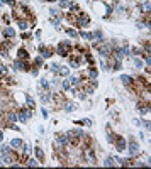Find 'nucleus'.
<instances>
[{
    "label": "nucleus",
    "mask_w": 151,
    "mask_h": 169,
    "mask_svg": "<svg viewBox=\"0 0 151 169\" xmlns=\"http://www.w3.org/2000/svg\"><path fill=\"white\" fill-rule=\"evenodd\" d=\"M26 164H27V166H38L39 162H38V161H36V159H29V161H27Z\"/></svg>",
    "instance_id": "obj_26"
},
{
    "label": "nucleus",
    "mask_w": 151,
    "mask_h": 169,
    "mask_svg": "<svg viewBox=\"0 0 151 169\" xmlns=\"http://www.w3.org/2000/svg\"><path fill=\"white\" fill-rule=\"evenodd\" d=\"M138 107H139V112L141 113H148L150 112V103H148V102H146V103H139Z\"/></svg>",
    "instance_id": "obj_12"
},
{
    "label": "nucleus",
    "mask_w": 151,
    "mask_h": 169,
    "mask_svg": "<svg viewBox=\"0 0 151 169\" xmlns=\"http://www.w3.org/2000/svg\"><path fill=\"white\" fill-rule=\"evenodd\" d=\"M3 36H5L7 39H14V37H16V31H14L12 27L5 25V29H3Z\"/></svg>",
    "instance_id": "obj_7"
},
{
    "label": "nucleus",
    "mask_w": 151,
    "mask_h": 169,
    "mask_svg": "<svg viewBox=\"0 0 151 169\" xmlns=\"http://www.w3.org/2000/svg\"><path fill=\"white\" fill-rule=\"evenodd\" d=\"M56 140H58V144H61V146H68V134H58Z\"/></svg>",
    "instance_id": "obj_8"
},
{
    "label": "nucleus",
    "mask_w": 151,
    "mask_h": 169,
    "mask_svg": "<svg viewBox=\"0 0 151 169\" xmlns=\"http://www.w3.org/2000/svg\"><path fill=\"white\" fill-rule=\"evenodd\" d=\"M2 2H3V3H9V5H12V7H16V5H17L14 0H2Z\"/></svg>",
    "instance_id": "obj_32"
},
{
    "label": "nucleus",
    "mask_w": 151,
    "mask_h": 169,
    "mask_svg": "<svg viewBox=\"0 0 151 169\" xmlns=\"http://www.w3.org/2000/svg\"><path fill=\"white\" fill-rule=\"evenodd\" d=\"M71 49H73L71 42L63 41V42L58 46V54H59V56H70V54H71Z\"/></svg>",
    "instance_id": "obj_2"
},
{
    "label": "nucleus",
    "mask_w": 151,
    "mask_h": 169,
    "mask_svg": "<svg viewBox=\"0 0 151 169\" xmlns=\"http://www.w3.org/2000/svg\"><path fill=\"white\" fill-rule=\"evenodd\" d=\"M10 147H9V146H3V147H2V154H9V152H10Z\"/></svg>",
    "instance_id": "obj_30"
},
{
    "label": "nucleus",
    "mask_w": 151,
    "mask_h": 169,
    "mask_svg": "<svg viewBox=\"0 0 151 169\" xmlns=\"http://www.w3.org/2000/svg\"><path fill=\"white\" fill-rule=\"evenodd\" d=\"M82 150H83V161H87L88 164H97V157L94 154V149H90V146L83 147Z\"/></svg>",
    "instance_id": "obj_3"
},
{
    "label": "nucleus",
    "mask_w": 151,
    "mask_h": 169,
    "mask_svg": "<svg viewBox=\"0 0 151 169\" xmlns=\"http://www.w3.org/2000/svg\"><path fill=\"white\" fill-rule=\"evenodd\" d=\"M49 100H51V93H49V92H44L42 96H41V102H42V103H46V102H49Z\"/></svg>",
    "instance_id": "obj_17"
},
{
    "label": "nucleus",
    "mask_w": 151,
    "mask_h": 169,
    "mask_svg": "<svg viewBox=\"0 0 151 169\" xmlns=\"http://www.w3.org/2000/svg\"><path fill=\"white\" fill-rule=\"evenodd\" d=\"M66 32H68V36H71V37H78V32L76 31H73V29H66Z\"/></svg>",
    "instance_id": "obj_25"
},
{
    "label": "nucleus",
    "mask_w": 151,
    "mask_h": 169,
    "mask_svg": "<svg viewBox=\"0 0 151 169\" xmlns=\"http://www.w3.org/2000/svg\"><path fill=\"white\" fill-rule=\"evenodd\" d=\"M17 25L20 27V31H24V29H27L29 24H27V20L26 19H17Z\"/></svg>",
    "instance_id": "obj_15"
},
{
    "label": "nucleus",
    "mask_w": 151,
    "mask_h": 169,
    "mask_svg": "<svg viewBox=\"0 0 151 169\" xmlns=\"http://www.w3.org/2000/svg\"><path fill=\"white\" fill-rule=\"evenodd\" d=\"M144 12L150 14V2H144Z\"/></svg>",
    "instance_id": "obj_33"
},
{
    "label": "nucleus",
    "mask_w": 151,
    "mask_h": 169,
    "mask_svg": "<svg viewBox=\"0 0 151 169\" xmlns=\"http://www.w3.org/2000/svg\"><path fill=\"white\" fill-rule=\"evenodd\" d=\"M68 73H70V71H68V68H59V69H58V73H56V75H61V76H68Z\"/></svg>",
    "instance_id": "obj_22"
},
{
    "label": "nucleus",
    "mask_w": 151,
    "mask_h": 169,
    "mask_svg": "<svg viewBox=\"0 0 151 169\" xmlns=\"http://www.w3.org/2000/svg\"><path fill=\"white\" fill-rule=\"evenodd\" d=\"M2 139H3V134H2V130H0V142H2Z\"/></svg>",
    "instance_id": "obj_36"
},
{
    "label": "nucleus",
    "mask_w": 151,
    "mask_h": 169,
    "mask_svg": "<svg viewBox=\"0 0 151 169\" xmlns=\"http://www.w3.org/2000/svg\"><path fill=\"white\" fill-rule=\"evenodd\" d=\"M94 37H97L98 41H102V37H104V36H102V31H97V32L94 34Z\"/></svg>",
    "instance_id": "obj_27"
},
{
    "label": "nucleus",
    "mask_w": 151,
    "mask_h": 169,
    "mask_svg": "<svg viewBox=\"0 0 151 169\" xmlns=\"http://www.w3.org/2000/svg\"><path fill=\"white\" fill-rule=\"evenodd\" d=\"M58 69H59L58 64H53V66H51V71H53V73H58Z\"/></svg>",
    "instance_id": "obj_34"
},
{
    "label": "nucleus",
    "mask_w": 151,
    "mask_h": 169,
    "mask_svg": "<svg viewBox=\"0 0 151 169\" xmlns=\"http://www.w3.org/2000/svg\"><path fill=\"white\" fill-rule=\"evenodd\" d=\"M34 152H36V156H38L39 162H44V152H42V149H39V147H36V149H34Z\"/></svg>",
    "instance_id": "obj_14"
},
{
    "label": "nucleus",
    "mask_w": 151,
    "mask_h": 169,
    "mask_svg": "<svg viewBox=\"0 0 151 169\" xmlns=\"http://www.w3.org/2000/svg\"><path fill=\"white\" fill-rule=\"evenodd\" d=\"M87 75H88L90 79H97V75H98V73H97V69H94V68H88V73H87Z\"/></svg>",
    "instance_id": "obj_16"
},
{
    "label": "nucleus",
    "mask_w": 151,
    "mask_h": 169,
    "mask_svg": "<svg viewBox=\"0 0 151 169\" xmlns=\"http://www.w3.org/2000/svg\"><path fill=\"white\" fill-rule=\"evenodd\" d=\"M112 144L115 146V149L119 150V152H122V150H126V149H127V144H126V140H124V139H122L121 135H117V137L114 139V140H112Z\"/></svg>",
    "instance_id": "obj_4"
},
{
    "label": "nucleus",
    "mask_w": 151,
    "mask_h": 169,
    "mask_svg": "<svg viewBox=\"0 0 151 169\" xmlns=\"http://www.w3.org/2000/svg\"><path fill=\"white\" fill-rule=\"evenodd\" d=\"M102 69L107 71V69H109V64H107V63H102Z\"/></svg>",
    "instance_id": "obj_35"
},
{
    "label": "nucleus",
    "mask_w": 151,
    "mask_h": 169,
    "mask_svg": "<svg viewBox=\"0 0 151 169\" xmlns=\"http://www.w3.org/2000/svg\"><path fill=\"white\" fill-rule=\"evenodd\" d=\"M10 144H12V147H16V149H20V147H22V140H20V139H14Z\"/></svg>",
    "instance_id": "obj_19"
},
{
    "label": "nucleus",
    "mask_w": 151,
    "mask_h": 169,
    "mask_svg": "<svg viewBox=\"0 0 151 169\" xmlns=\"http://www.w3.org/2000/svg\"><path fill=\"white\" fill-rule=\"evenodd\" d=\"M34 64L36 66H42V57H36L34 59Z\"/></svg>",
    "instance_id": "obj_28"
},
{
    "label": "nucleus",
    "mask_w": 151,
    "mask_h": 169,
    "mask_svg": "<svg viewBox=\"0 0 151 169\" xmlns=\"http://www.w3.org/2000/svg\"><path fill=\"white\" fill-rule=\"evenodd\" d=\"M70 88H71V85H70V81H68V79L61 83V90H70Z\"/></svg>",
    "instance_id": "obj_24"
},
{
    "label": "nucleus",
    "mask_w": 151,
    "mask_h": 169,
    "mask_svg": "<svg viewBox=\"0 0 151 169\" xmlns=\"http://www.w3.org/2000/svg\"><path fill=\"white\" fill-rule=\"evenodd\" d=\"M17 56H19V59L26 61V59L29 57V54H27V51H26V49H19V51H17Z\"/></svg>",
    "instance_id": "obj_13"
},
{
    "label": "nucleus",
    "mask_w": 151,
    "mask_h": 169,
    "mask_svg": "<svg viewBox=\"0 0 151 169\" xmlns=\"http://www.w3.org/2000/svg\"><path fill=\"white\" fill-rule=\"evenodd\" d=\"M41 86H42V88H49V83H48V79H41Z\"/></svg>",
    "instance_id": "obj_29"
},
{
    "label": "nucleus",
    "mask_w": 151,
    "mask_h": 169,
    "mask_svg": "<svg viewBox=\"0 0 151 169\" xmlns=\"http://www.w3.org/2000/svg\"><path fill=\"white\" fill-rule=\"evenodd\" d=\"M14 68H16L17 71H27V69H29L27 63H26V61H22V59H17V61L14 63Z\"/></svg>",
    "instance_id": "obj_5"
},
{
    "label": "nucleus",
    "mask_w": 151,
    "mask_h": 169,
    "mask_svg": "<svg viewBox=\"0 0 151 169\" xmlns=\"http://www.w3.org/2000/svg\"><path fill=\"white\" fill-rule=\"evenodd\" d=\"M76 124H78V125H90L92 120H90V118H83V120H78Z\"/></svg>",
    "instance_id": "obj_23"
},
{
    "label": "nucleus",
    "mask_w": 151,
    "mask_h": 169,
    "mask_svg": "<svg viewBox=\"0 0 151 169\" xmlns=\"http://www.w3.org/2000/svg\"><path fill=\"white\" fill-rule=\"evenodd\" d=\"M32 117V108L31 107H20L17 110V122H27Z\"/></svg>",
    "instance_id": "obj_1"
},
{
    "label": "nucleus",
    "mask_w": 151,
    "mask_h": 169,
    "mask_svg": "<svg viewBox=\"0 0 151 169\" xmlns=\"http://www.w3.org/2000/svg\"><path fill=\"white\" fill-rule=\"evenodd\" d=\"M104 166H107V168H112V166H115V161H114L112 157H107V159H105V162H104Z\"/></svg>",
    "instance_id": "obj_21"
},
{
    "label": "nucleus",
    "mask_w": 151,
    "mask_h": 169,
    "mask_svg": "<svg viewBox=\"0 0 151 169\" xmlns=\"http://www.w3.org/2000/svg\"><path fill=\"white\" fill-rule=\"evenodd\" d=\"M5 120H9L10 124H12V122H17V113L7 112V113H5Z\"/></svg>",
    "instance_id": "obj_11"
},
{
    "label": "nucleus",
    "mask_w": 151,
    "mask_h": 169,
    "mask_svg": "<svg viewBox=\"0 0 151 169\" xmlns=\"http://www.w3.org/2000/svg\"><path fill=\"white\" fill-rule=\"evenodd\" d=\"M26 102H27V107L34 108V98H32L31 95H26Z\"/></svg>",
    "instance_id": "obj_18"
},
{
    "label": "nucleus",
    "mask_w": 151,
    "mask_h": 169,
    "mask_svg": "<svg viewBox=\"0 0 151 169\" xmlns=\"http://www.w3.org/2000/svg\"><path fill=\"white\" fill-rule=\"evenodd\" d=\"M139 154V146L136 140H129V156H138Z\"/></svg>",
    "instance_id": "obj_6"
},
{
    "label": "nucleus",
    "mask_w": 151,
    "mask_h": 169,
    "mask_svg": "<svg viewBox=\"0 0 151 169\" xmlns=\"http://www.w3.org/2000/svg\"><path fill=\"white\" fill-rule=\"evenodd\" d=\"M134 66H136V68H143V63H141L139 59H134Z\"/></svg>",
    "instance_id": "obj_31"
},
{
    "label": "nucleus",
    "mask_w": 151,
    "mask_h": 169,
    "mask_svg": "<svg viewBox=\"0 0 151 169\" xmlns=\"http://www.w3.org/2000/svg\"><path fill=\"white\" fill-rule=\"evenodd\" d=\"M78 36H80L82 39H87V41H94V39H95L94 34H92V32H87V31H82Z\"/></svg>",
    "instance_id": "obj_10"
},
{
    "label": "nucleus",
    "mask_w": 151,
    "mask_h": 169,
    "mask_svg": "<svg viewBox=\"0 0 151 169\" xmlns=\"http://www.w3.org/2000/svg\"><path fill=\"white\" fill-rule=\"evenodd\" d=\"M121 81H122L126 86H129V88H131V85H132V81H134V79H132L131 76H127V75H122V76H121Z\"/></svg>",
    "instance_id": "obj_9"
},
{
    "label": "nucleus",
    "mask_w": 151,
    "mask_h": 169,
    "mask_svg": "<svg viewBox=\"0 0 151 169\" xmlns=\"http://www.w3.org/2000/svg\"><path fill=\"white\" fill-rule=\"evenodd\" d=\"M75 108H76L75 103H66V102H65V110H66V112H73Z\"/></svg>",
    "instance_id": "obj_20"
}]
</instances>
